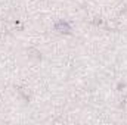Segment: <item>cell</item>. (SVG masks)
<instances>
[{"label":"cell","mask_w":127,"mask_h":125,"mask_svg":"<svg viewBox=\"0 0 127 125\" xmlns=\"http://www.w3.org/2000/svg\"><path fill=\"white\" fill-rule=\"evenodd\" d=\"M56 28H58V30H64V31H66V30H68V25H66L65 22H61V24H59Z\"/></svg>","instance_id":"cell-1"}]
</instances>
